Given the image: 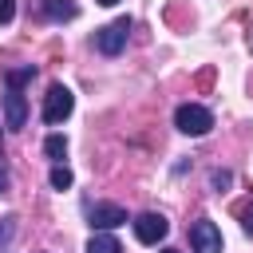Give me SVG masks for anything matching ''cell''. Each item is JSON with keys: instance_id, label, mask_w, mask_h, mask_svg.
<instances>
[{"instance_id": "6da1fadb", "label": "cell", "mask_w": 253, "mask_h": 253, "mask_svg": "<svg viewBox=\"0 0 253 253\" xmlns=\"http://www.w3.org/2000/svg\"><path fill=\"white\" fill-rule=\"evenodd\" d=\"M32 79H36V67H32V63L4 71V126H8V130H24V123H28L24 87H28Z\"/></svg>"}, {"instance_id": "7a4b0ae2", "label": "cell", "mask_w": 253, "mask_h": 253, "mask_svg": "<svg viewBox=\"0 0 253 253\" xmlns=\"http://www.w3.org/2000/svg\"><path fill=\"white\" fill-rule=\"evenodd\" d=\"M174 126H178L182 134H190V138H202V134L213 130V111L202 107V103H182V107L174 111Z\"/></svg>"}, {"instance_id": "3957f363", "label": "cell", "mask_w": 253, "mask_h": 253, "mask_svg": "<svg viewBox=\"0 0 253 253\" xmlns=\"http://www.w3.org/2000/svg\"><path fill=\"white\" fill-rule=\"evenodd\" d=\"M71 111H75V95H71V87L51 83V87H47V95H43V123L59 126V123H63Z\"/></svg>"}, {"instance_id": "277c9868", "label": "cell", "mask_w": 253, "mask_h": 253, "mask_svg": "<svg viewBox=\"0 0 253 253\" xmlns=\"http://www.w3.org/2000/svg\"><path fill=\"white\" fill-rule=\"evenodd\" d=\"M126 36H130V20H126V16H123V20H111L107 28L95 32V51H103V55H119V51L126 47Z\"/></svg>"}, {"instance_id": "5b68a950", "label": "cell", "mask_w": 253, "mask_h": 253, "mask_svg": "<svg viewBox=\"0 0 253 253\" xmlns=\"http://www.w3.org/2000/svg\"><path fill=\"white\" fill-rule=\"evenodd\" d=\"M130 225H134V237H138L142 245H158V241H162V237L170 233V221H166L162 213H154V210L138 213V217H134Z\"/></svg>"}, {"instance_id": "8992f818", "label": "cell", "mask_w": 253, "mask_h": 253, "mask_svg": "<svg viewBox=\"0 0 253 253\" xmlns=\"http://www.w3.org/2000/svg\"><path fill=\"white\" fill-rule=\"evenodd\" d=\"M190 249L194 253H221V229L210 217H198L190 225Z\"/></svg>"}, {"instance_id": "52a82bcc", "label": "cell", "mask_w": 253, "mask_h": 253, "mask_svg": "<svg viewBox=\"0 0 253 253\" xmlns=\"http://www.w3.org/2000/svg\"><path fill=\"white\" fill-rule=\"evenodd\" d=\"M87 225L91 229H119V225H126V210L115 202H95V206H87Z\"/></svg>"}, {"instance_id": "ba28073f", "label": "cell", "mask_w": 253, "mask_h": 253, "mask_svg": "<svg viewBox=\"0 0 253 253\" xmlns=\"http://www.w3.org/2000/svg\"><path fill=\"white\" fill-rule=\"evenodd\" d=\"M87 253H123V249H119V241L111 237V229H95L91 241H87Z\"/></svg>"}, {"instance_id": "9c48e42d", "label": "cell", "mask_w": 253, "mask_h": 253, "mask_svg": "<svg viewBox=\"0 0 253 253\" xmlns=\"http://www.w3.org/2000/svg\"><path fill=\"white\" fill-rule=\"evenodd\" d=\"M43 154H47L51 162H63V154H67V138H63V134H47V138H43Z\"/></svg>"}, {"instance_id": "30bf717a", "label": "cell", "mask_w": 253, "mask_h": 253, "mask_svg": "<svg viewBox=\"0 0 253 253\" xmlns=\"http://www.w3.org/2000/svg\"><path fill=\"white\" fill-rule=\"evenodd\" d=\"M47 182H51V190H71V170L63 166V162H51V174H47Z\"/></svg>"}, {"instance_id": "8fae6325", "label": "cell", "mask_w": 253, "mask_h": 253, "mask_svg": "<svg viewBox=\"0 0 253 253\" xmlns=\"http://www.w3.org/2000/svg\"><path fill=\"white\" fill-rule=\"evenodd\" d=\"M43 12L51 20H71L75 16V4H63V0H43Z\"/></svg>"}, {"instance_id": "7c38bea8", "label": "cell", "mask_w": 253, "mask_h": 253, "mask_svg": "<svg viewBox=\"0 0 253 253\" xmlns=\"http://www.w3.org/2000/svg\"><path fill=\"white\" fill-rule=\"evenodd\" d=\"M233 186V174L229 170H210V190L213 194H221V190H229Z\"/></svg>"}, {"instance_id": "4fadbf2b", "label": "cell", "mask_w": 253, "mask_h": 253, "mask_svg": "<svg viewBox=\"0 0 253 253\" xmlns=\"http://www.w3.org/2000/svg\"><path fill=\"white\" fill-rule=\"evenodd\" d=\"M12 233H16V217H0V253H8Z\"/></svg>"}, {"instance_id": "5bb4252c", "label": "cell", "mask_w": 253, "mask_h": 253, "mask_svg": "<svg viewBox=\"0 0 253 253\" xmlns=\"http://www.w3.org/2000/svg\"><path fill=\"white\" fill-rule=\"evenodd\" d=\"M237 217H241V229H245V233L253 237V198H249V202H245V206L237 210Z\"/></svg>"}, {"instance_id": "9a60e30c", "label": "cell", "mask_w": 253, "mask_h": 253, "mask_svg": "<svg viewBox=\"0 0 253 253\" xmlns=\"http://www.w3.org/2000/svg\"><path fill=\"white\" fill-rule=\"evenodd\" d=\"M16 20V0H0V28Z\"/></svg>"}, {"instance_id": "2e32d148", "label": "cell", "mask_w": 253, "mask_h": 253, "mask_svg": "<svg viewBox=\"0 0 253 253\" xmlns=\"http://www.w3.org/2000/svg\"><path fill=\"white\" fill-rule=\"evenodd\" d=\"M12 190V178H8V166H4V150H0V194Z\"/></svg>"}, {"instance_id": "e0dca14e", "label": "cell", "mask_w": 253, "mask_h": 253, "mask_svg": "<svg viewBox=\"0 0 253 253\" xmlns=\"http://www.w3.org/2000/svg\"><path fill=\"white\" fill-rule=\"evenodd\" d=\"M95 4H103V8H111V4H119V0H95Z\"/></svg>"}, {"instance_id": "ac0fdd59", "label": "cell", "mask_w": 253, "mask_h": 253, "mask_svg": "<svg viewBox=\"0 0 253 253\" xmlns=\"http://www.w3.org/2000/svg\"><path fill=\"white\" fill-rule=\"evenodd\" d=\"M158 253H178V249H158Z\"/></svg>"}]
</instances>
